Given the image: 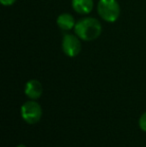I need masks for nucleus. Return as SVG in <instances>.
Returning <instances> with one entry per match:
<instances>
[{"mask_svg": "<svg viewBox=\"0 0 146 147\" xmlns=\"http://www.w3.org/2000/svg\"><path fill=\"white\" fill-rule=\"evenodd\" d=\"M74 31L81 40L92 41L100 36L102 32V26L96 18L85 17L76 22Z\"/></svg>", "mask_w": 146, "mask_h": 147, "instance_id": "nucleus-1", "label": "nucleus"}, {"mask_svg": "<svg viewBox=\"0 0 146 147\" xmlns=\"http://www.w3.org/2000/svg\"><path fill=\"white\" fill-rule=\"evenodd\" d=\"M97 11L106 22H115L120 15V6L116 0H99Z\"/></svg>", "mask_w": 146, "mask_h": 147, "instance_id": "nucleus-2", "label": "nucleus"}, {"mask_svg": "<svg viewBox=\"0 0 146 147\" xmlns=\"http://www.w3.org/2000/svg\"><path fill=\"white\" fill-rule=\"evenodd\" d=\"M21 116L23 120L28 124H35L42 116L41 105L35 100L26 101L21 106Z\"/></svg>", "mask_w": 146, "mask_h": 147, "instance_id": "nucleus-3", "label": "nucleus"}, {"mask_svg": "<svg viewBox=\"0 0 146 147\" xmlns=\"http://www.w3.org/2000/svg\"><path fill=\"white\" fill-rule=\"evenodd\" d=\"M62 51L68 57H75L81 51V42L77 35L65 34L62 38Z\"/></svg>", "mask_w": 146, "mask_h": 147, "instance_id": "nucleus-4", "label": "nucleus"}, {"mask_svg": "<svg viewBox=\"0 0 146 147\" xmlns=\"http://www.w3.org/2000/svg\"><path fill=\"white\" fill-rule=\"evenodd\" d=\"M42 92H43L42 84L38 80L31 79L25 84L24 93L31 100H36V99L40 98L41 95H42Z\"/></svg>", "mask_w": 146, "mask_h": 147, "instance_id": "nucleus-5", "label": "nucleus"}, {"mask_svg": "<svg viewBox=\"0 0 146 147\" xmlns=\"http://www.w3.org/2000/svg\"><path fill=\"white\" fill-rule=\"evenodd\" d=\"M93 0H72V7L77 13L88 14L93 9Z\"/></svg>", "mask_w": 146, "mask_h": 147, "instance_id": "nucleus-6", "label": "nucleus"}, {"mask_svg": "<svg viewBox=\"0 0 146 147\" xmlns=\"http://www.w3.org/2000/svg\"><path fill=\"white\" fill-rule=\"evenodd\" d=\"M57 25L63 31H69L75 27V20L69 13H62L57 18Z\"/></svg>", "mask_w": 146, "mask_h": 147, "instance_id": "nucleus-7", "label": "nucleus"}, {"mask_svg": "<svg viewBox=\"0 0 146 147\" xmlns=\"http://www.w3.org/2000/svg\"><path fill=\"white\" fill-rule=\"evenodd\" d=\"M139 127L142 131L146 132V112L143 113L139 118Z\"/></svg>", "mask_w": 146, "mask_h": 147, "instance_id": "nucleus-8", "label": "nucleus"}, {"mask_svg": "<svg viewBox=\"0 0 146 147\" xmlns=\"http://www.w3.org/2000/svg\"><path fill=\"white\" fill-rule=\"evenodd\" d=\"M16 0H0V2H1L2 5L4 6H10L12 5V4L15 3Z\"/></svg>", "mask_w": 146, "mask_h": 147, "instance_id": "nucleus-9", "label": "nucleus"}, {"mask_svg": "<svg viewBox=\"0 0 146 147\" xmlns=\"http://www.w3.org/2000/svg\"><path fill=\"white\" fill-rule=\"evenodd\" d=\"M17 147H26V146L24 145V144H20V145H18Z\"/></svg>", "mask_w": 146, "mask_h": 147, "instance_id": "nucleus-10", "label": "nucleus"}]
</instances>
